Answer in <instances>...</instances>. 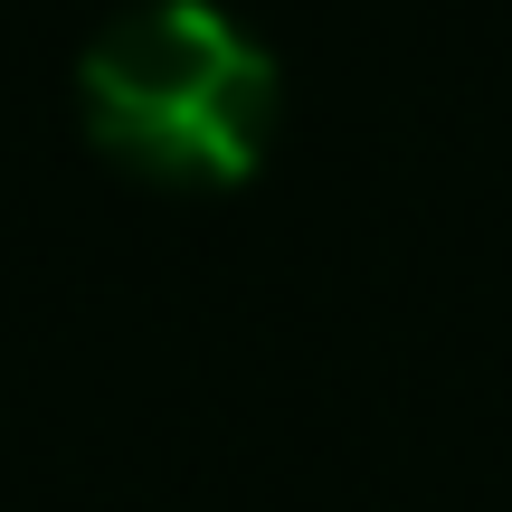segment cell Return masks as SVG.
Returning <instances> with one entry per match:
<instances>
[{"mask_svg": "<svg viewBox=\"0 0 512 512\" xmlns=\"http://www.w3.org/2000/svg\"><path fill=\"white\" fill-rule=\"evenodd\" d=\"M95 152L162 190H228L275 143V57L219 0H143L76 67Z\"/></svg>", "mask_w": 512, "mask_h": 512, "instance_id": "1", "label": "cell"}]
</instances>
